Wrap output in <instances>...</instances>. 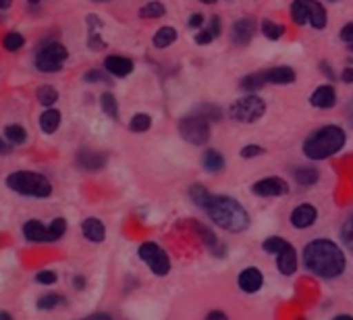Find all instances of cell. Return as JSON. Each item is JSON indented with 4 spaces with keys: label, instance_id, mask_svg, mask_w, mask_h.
<instances>
[{
    "label": "cell",
    "instance_id": "obj_5",
    "mask_svg": "<svg viewBox=\"0 0 353 320\" xmlns=\"http://www.w3.org/2000/svg\"><path fill=\"white\" fill-rule=\"evenodd\" d=\"M291 17L297 26L310 23L314 30L326 28V11L318 0H295L291 5Z\"/></svg>",
    "mask_w": 353,
    "mask_h": 320
},
{
    "label": "cell",
    "instance_id": "obj_52",
    "mask_svg": "<svg viewBox=\"0 0 353 320\" xmlns=\"http://www.w3.org/2000/svg\"><path fill=\"white\" fill-rule=\"evenodd\" d=\"M13 0H0V9H9Z\"/></svg>",
    "mask_w": 353,
    "mask_h": 320
},
{
    "label": "cell",
    "instance_id": "obj_35",
    "mask_svg": "<svg viewBox=\"0 0 353 320\" xmlns=\"http://www.w3.org/2000/svg\"><path fill=\"white\" fill-rule=\"evenodd\" d=\"M48 231H50V241H59L65 235V231H67V221L65 219H54L48 225Z\"/></svg>",
    "mask_w": 353,
    "mask_h": 320
},
{
    "label": "cell",
    "instance_id": "obj_11",
    "mask_svg": "<svg viewBox=\"0 0 353 320\" xmlns=\"http://www.w3.org/2000/svg\"><path fill=\"white\" fill-rule=\"evenodd\" d=\"M316 217H318V212H316V208L312 204H299L291 212V225L295 229H307V227L314 225Z\"/></svg>",
    "mask_w": 353,
    "mask_h": 320
},
{
    "label": "cell",
    "instance_id": "obj_31",
    "mask_svg": "<svg viewBox=\"0 0 353 320\" xmlns=\"http://www.w3.org/2000/svg\"><path fill=\"white\" fill-rule=\"evenodd\" d=\"M283 32H285L283 26H279V23H274V21H270V19L262 21V34H264L268 40H279V38L283 36Z\"/></svg>",
    "mask_w": 353,
    "mask_h": 320
},
{
    "label": "cell",
    "instance_id": "obj_19",
    "mask_svg": "<svg viewBox=\"0 0 353 320\" xmlns=\"http://www.w3.org/2000/svg\"><path fill=\"white\" fill-rule=\"evenodd\" d=\"M81 231H83L85 239H90L94 243H102L106 237V229H104L102 221H98V219H85L81 223Z\"/></svg>",
    "mask_w": 353,
    "mask_h": 320
},
{
    "label": "cell",
    "instance_id": "obj_7",
    "mask_svg": "<svg viewBox=\"0 0 353 320\" xmlns=\"http://www.w3.org/2000/svg\"><path fill=\"white\" fill-rule=\"evenodd\" d=\"M67 57H69V52H67V48L61 42H50V44H46L44 48L38 50L36 67L42 73H54V71L63 69Z\"/></svg>",
    "mask_w": 353,
    "mask_h": 320
},
{
    "label": "cell",
    "instance_id": "obj_18",
    "mask_svg": "<svg viewBox=\"0 0 353 320\" xmlns=\"http://www.w3.org/2000/svg\"><path fill=\"white\" fill-rule=\"evenodd\" d=\"M77 165L85 171H98L106 165V156L100 152H92V150H81L77 154Z\"/></svg>",
    "mask_w": 353,
    "mask_h": 320
},
{
    "label": "cell",
    "instance_id": "obj_14",
    "mask_svg": "<svg viewBox=\"0 0 353 320\" xmlns=\"http://www.w3.org/2000/svg\"><path fill=\"white\" fill-rule=\"evenodd\" d=\"M276 256H279L276 258V266H279L281 274L289 277V274H293L297 270V252H295V248L291 243H287Z\"/></svg>",
    "mask_w": 353,
    "mask_h": 320
},
{
    "label": "cell",
    "instance_id": "obj_9",
    "mask_svg": "<svg viewBox=\"0 0 353 320\" xmlns=\"http://www.w3.org/2000/svg\"><path fill=\"white\" fill-rule=\"evenodd\" d=\"M139 258L158 277H164L170 270V258H168V254L158 243H154V241H145V243L139 246Z\"/></svg>",
    "mask_w": 353,
    "mask_h": 320
},
{
    "label": "cell",
    "instance_id": "obj_15",
    "mask_svg": "<svg viewBox=\"0 0 353 320\" xmlns=\"http://www.w3.org/2000/svg\"><path fill=\"white\" fill-rule=\"evenodd\" d=\"M104 69H106L110 75H114V77H127V75L133 71V63H131V59H127V57L112 54V57H108V59L104 61Z\"/></svg>",
    "mask_w": 353,
    "mask_h": 320
},
{
    "label": "cell",
    "instance_id": "obj_54",
    "mask_svg": "<svg viewBox=\"0 0 353 320\" xmlns=\"http://www.w3.org/2000/svg\"><path fill=\"white\" fill-rule=\"evenodd\" d=\"M332 320H353V316H349V314H341V316H336V318H332Z\"/></svg>",
    "mask_w": 353,
    "mask_h": 320
},
{
    "label": "cell",
    "instance_id": "obj_34",
    "mask_svg": "<svg viewBox=\"0 0 353 320\" xmlns=\"http://www.w3.org/2000/svg\"><path fill=\"white\" fill-rule=\"evenodd\" d=\"M23 44H26V38H23L21 34H17V32H11V34H7V36H5V40H3V46H5L9 52H15V50H19Z\"/></svg>",
    "mask_w": 353,
    "mask_h": 320
},
{
    "label": "cell",
    "instance_id": "obj_49",
    "mask_svg": "<svg viewBox=\"0 0 353 320\" xmlns=\"http://www.w3.org/2000/svg\"><path fill=\"white\" fill-rule=\"evenodd\" d=\"M320 69L326 73V77L328 79H334V71H330V67H328V63H320Z\"/></svg>",
    "mask_w": 353,
    "mask_h": 320
},
{
    "label": "cell",
    "instance_id": "obj_1",
    "mask_svg": "<svg viewBox=\"0 0 353 320\" xmlns=\"http://www.w3.org/2000/svg\"><path fill=\"white\" fill-rule=\"evenodd\" d=\"M303 264L322 279H334L345 270V254L330 239H314L303 248Z\"/></svg>",
    "mask_w": 353,
    "mask_h": 320
},
{
    "label": "cell",
    "instance_id": "obj_45",
    "mask_svg": "<svg viewBox=\"0 0 353 320\" xmlns=\"http://www.w3.org/2000/svg\"><path fill=\"white\" fill-rule=\"evenodd\" d=\"M85 81H106V77L100 71H88L85 73Z\"/></svg>",
    "mask_w": 353,
    "mask_h": 320
},
{
    "label": "cell",
    "instance_id": "obj_17",
    "mask_svg": "<svg viewBox=\"0 0 353 320\" xmlns=\"http://www.w3.org/2000/svg\"><path fill=\"white\" fill-rule=\"evenodd\" d=\"M310 102H312V106H316V108H332L334 102H336L334 88H332V86H318V88L312 92Z\"/></svg>",
    "mask_w": 353,
    "mask_h": 320
},
{
    "label": "cell",
    "instance_id": "obj_8",
    "mask_svg": "<svg viewBox=\"0 0 353 320\" xmlns=\"http://www.w3.org/2000/svg\"><path fill=\"white\" fill-rule=\"evenodd\" d=\"M264 110H266L264 100L254 96V94H250V96L239 98L237 102H233L231 117L235 121H239V123H254V121H258L264 114Z\"/></svg>",
    "mask_w": 353,
    "mask_h": 320
},
{
    "label": "cell",
    "instance_id": "obj_39",
    "mask_svg": "<svg viewBox=\"0 0 353 320\" xmlns=\"http://www.w3.org/2000/svg\"><path fill=\"white\" fill-rule=\"evenodd\" d=\"M200 114L206 117L208 121H210V119H212V121H219V119H221V110L214 108V106H202V108H200Z\"/></svg>",
    "mask_w": 353,
    "mask_h": 320
},
{
    "label": "cell",
    "instance_id": "obj_47",
    "mask_svg": "<svg viewBox=\"0 0 353 320\" xmlns=\"http://www.w3.org/2000/svg\"><path fill=\"white\" fill-rule=\"evenodd\" d=\"M341 77H343V81H345V83H353V67H347V69L343 71V75H341Z\"/></svg>",
    "mask_w": 353,
    "mask_h": 320
},
{
    "label": "cell",
    "instance_id": "obj_43",
    "mask_svg": "<svg viewBox=\"0 0 353 320\" xmlns=\"http://www.w3.org/2000/svg\"><path fill=\"white\" fill-rule=\"evenodd\" d=\"M212 40H214V36H212L208 30H202V32L196 36V42H198V44H210Z\"/></svg>",
    "mask_w": 353,
    "mask_h": 320
},
{
    "label": "cell",
    "instance_id": "obj_24",
    "mask_svg": "<svg viewBox=\"0 0 353 320\" xmlns=\"http://www.w3.org/2000/svg\"><path fill=\"white\" fill-rule=\"evenodd\" d=\"M174 40H176L174 28H160V30L154 34V46H156V48H166V46H170Z\"/></svg>",
    "mask_w": 353,
    "mask_h": 320
},
{
    "label": "cell",
    "instance_id": "obj_16",
    "mask_svg": "<svg viewBox=\"0 0 353 320\" xmlns=\"http://www.w3.org/2000/svg\"><path fill=\"white\" fill-rule=\"evenodd\" d=\"M23 235L28 241H34V243H50V231L40 221H28L23 225Z\"/></svg>",
    "mask_w": 353,
    "mask_h": 320
},
{
    "label": "cell",
    "instance_id": "obj_3",
    "mask_svg": "<svg viewBox=\"0 0 353 320\" xmlns=\"http://www.w3.org/2000/svg\"><path fill=\"white\" fill-rule=\"evenodd\" d=\"M347 141V135L341 127L326 125L316 129L305 141H303V154L312 160H324L332 154H336Z\"/></svg>",
    "mask_w": 353,
    "mask_h": 320
},
{
    "label": "cell",
    "instance_id": "obj_28",
    "mask_svg": "<svg viewBox=\"0 0 353 320\" xmlns=\"http://www.w3.org/2000/svg\"><path fill=\"white\" fill-rule=\"evenodd\" d=\"M139 17L141 19H160V17H164V7L160 3H148L139 9Z\"/></svg>",
    "mask_w": 353,
    "mask_h": 320
},
{
    "label": "cell",
    "instance_id": "obj_25",
    "mask_svg": "<svg viewBox=\"0 0 353 320\" xmlns=\"http://www.w3.org/2000/svg\"><path fill=\"white\" fill-rule=\"evenodd\" d=\"M264 83H266V75H264V73H252V75H245V77L241 79V90H245V92H256V90L264 88Z\"/></svg>",
    "mask_w": 353,
    "mask_h": 320
},
{
    "label": "cell",
    "instance_id": "obj_23",
    "mask_svg": "<svg viewBox=\"0 0 353 320\" xmlns=\"http://www.w3.org/2000/svg\"><path fill=\"white\" fill-rule=\"evenodd\" d=\"M293 177L299 186H314L318 181V171L314 167H299L293 171Z\"/></svg>",
    "mask_w": 353,
    "mask_h": 320
},
{
    "label": "cell",
    "instance_id": "obj_27",
    "mask_svg": "<svg viewBox=\"0 0 353 320\" xmlns=\"http://www.w3.org/2000/svg\"><path fill=\"white\" fill-rule=\"evenodd\" d=\"M212 194L204 188V186H200V183H196V186H192L190 188V198L194 200V204L196 206H200V208H204L206 206V202H208V198H210Z\"/></svg>",
    "mask_w": 353,
    "mask_h": 320
},
{
    "label": "cell",
    "instance_id": "obj_22",
    "mask_svg": "<svg viewBox=\"0 0 353 320\" xmlns=\"http://www.w3.org/2000/svg\"><path fill=\"white\" fill-rule=\"evenodd\" d=\"M59 125H61V112L59 110L48 108V110L42 112V117H40V129L44 133H54L59 129Z\"/></svg>",
    "mask_w": 353,
    "mask_h": 320
},
{
    "label": "cell",
    "instance_id": "obj_29",
    "mask_svg": "<svg viewBox=\"0 0 353 320\" xmlns=\"http://www.w3.org/2000/svg\"><path fill=\"white\" fill-rule=\"evenodd\" d=\"M100 104H102V110L110 117V119H119V106H117V100L112 94H102L100 98Z\"/></svg>",
    "mask_w": 353,
    "mask_h": 320
},
{
    "label": "cell",
    "instance_id": "obj_37",
    "mask_svg": "<svg viewBox=\"0 0 353 320\" xmlns=\"http://www.w3.org/2000/svg\"><path fill=\"white\" fill-rule=\"evenodd\" d=\"M59 303H63V297H61L59 293H46L44 297L38 299V308H40V310H52V308H57Z\"/></svg>",
    "mask_w": 353,
    "mask_h": 320
},
{
    "label": "cell",
    "instance_id": "obj_40",
    "mask_svg": "<svg viewBox=\"0 0 353 320\" xmlns=\"http://www.w3.org/2000/svg\"><path fill=\"white\" fill-rule=\"evenodd\" d=\"M260 154H264V148H260V146H245V148L241 150V156H243V158H256V156H260Z\"/></svg>",
    "mask_w": 353,
    "mask_h": 320
},
{
    "label": "cell",
    "instance_id": "obj_53",
    "mask_svg": "<svg viewBox=\"0 0 353 320\" xmlns=\"http://www.w3.org/2000/svg\"><path fill=\"white\" fill-rule=\"evenodd\" d=\"M347 112H349V121L353 123V100L349 102V106H347Z\"/></svg>",
    "mask_w": 353,
    "mask_h": 320
},
{
    "label": "cell",
    "instance_id": "obj_26",
    "mask_svg": "<svg viewBox=\"0 0 353 320\" xmlns=\"http://www.w3.org/2000/svg\"><path fill=\"white\" fill-rule=\"evenodd\" d=\"M36 96H38L40 104H44V106H52L59 100V92L52 86H40Z\"/></svg>",
    "mask_w": 353,
    "mask_h": 320
},
{
    "label": "cell",
    "instance_id": "obj_55",
    "mask_svg": "<svg viewBox=\"0 0 353 320\" xmlns=\"http://www.w3.org/2000/svg\"><path fill=\"white\" fill-rule=\"evenodd\" d=\"M0 320H13V318H11V314H7V312H0Z\"/></svg>",
    "mask_w": 353,
    "mask_h": 320
},
{
    "label": "cell",
    "instance_id": "obj_12",
    "mask_svg": "<svg viewBox=\"0 0 353 320\" xmlns=\"http://www.w3.org/2000/svg\"><path fill=\"white\" fill-rule=\"evenodd\" d=\"M262 283H264V277H262L260 268H256V266H250V268L241 270V274H239V287L245 293L260 291L262 289Z\"/></svg>",
    "mask_w": 353,
    "mask_h": 320
},
{
    "label": "cell",
    "instance_id": "obj_30",
    "mask_svg": "<svg viewBox=\"0 0 353 320\" xmlns=\"http://www.w3.org/2000/svg\"><path fill=\"white\" fill-rule=\"evenodd\" d=\"M341 237H343L345 246L353 252V212L347 214V219H345V223L341 227Z\"/></svg>",
    "mask_w": 353,
    "mask_h": 320
},
{
    "label": "cell",
    "instance_id": "obj_42",
    "mask_svg": "<svg viewBox=\"0 0 353 320\" xmlns=\"http://www.w3.org/2000/svg\"><path fill=\"white\" fill-rule=\"evenodd\" d=\"M206 30H208L214 38L221 36V19H219V17H212V19H210V26H208Z\"/></svg>",
    "mask_w": 353,
    "mask_h": 320
},
{
    "label": "cell",
    "instance_id": "obj_51",
    "mask_svg": "<svg viewBox=\"0 0 353 320\" xmlns=\"http://www.w3.org/2000/svg\"><path fill=\"white\" fill-rule=\"evenodd\" d=\"M73 285H75L77 289H81V287L85 285V281H83L81 277H75V279H73Z\"/></svg>",
    "mask_w": 353,
    "mask_h": 320
},
{
    "label": "cell",
    "instance_id": "obj_59",
    "mask_svg": "<svg viewBox=\"0 0 353 320\" xmlns=\"http://www.w3.org/2000/svg\"><path fill=\"white\" fill-rule=\"evenodd\" d=\"M351 48H353V46H351Z\"/></svg>",
    "mask_w": 353,
    "mask_h": 320
},
{
    "label": "cell",
    "instance_id": "obj_38",
    "mask_svg": "<svg viewBox=\"0 0 353 320\" xmlns=\"http://www.w3.org/2000/svg\"><path fill=\"white\" fill-rule=\"evenodd\" d=\"M57 274L52 272V270H42V272H38V277H36V281L38 283H42V285H52V283H57Z\"/></svg>",
    "mask_w": 353,
    "mask_h": 320
},
{
    "label": "cell",
    "instance_id": "obj_32",
    "mask_svg": "<svg viewBox=\"0 0 353 320\" xmlns=\"http://www.w3.org/2000/svg\"><path fill=\"white\" fill-rule=\"evenodd\" d=\"M150 125H152V119H150L145 112L135 114V117L131 119V123H129L131 131H135V133H143V131H148V129H150Z\"/></svg>",
    "mask_w": 353,
    "mask_h": 320
},
{
    "label": "cell",
    "instance_id": "obj_21",
    "mask_svg": "<svg viewBox=\"0 0 353 320\" xmlns=\"http://www.w3.org/2000/svg\"><path fill=\"white\" fill-rule=\"evenodd\" d=\"M202 167L208 171V173H219L225 169V158L219 150H206L202 154Z\"/></svg>",
    "mask_w": 353,
    "mask_h": 320
},
{
    "label": "cell",
    "instance_id": "obj_50",
    "mask_svg": "<svg viewBox=\"0 0 353 320\" xmlns=\"http://www.w3.org/2000/svg\"><path fill=\"white\" fill-rule=\"evenodd\" d=\"M85 320H110V316L108 314H94V316L85 318Z\"/></svg>",
    "mask_w": 353,
    "mask_h": 320
},
{
    "label": "cell",
    "instance_id": "obj_58",
    "mask_svg": "<svg viewBox=\"0 0 353 320\" xmlns=\"http://www.w3.org/2000/svg\"><path fill=\"white\" fill-rule=\"evenodd\" d=\"M96 3H102V0H96Z\"/></svg>",
    "mask_w": 353,
    "mask_h": 320
},
{
    "label": "cell",
    "instance_id": "obj_4",
    "mask_svg": "<svg viewBox=\"0 0 353 320\" xmlns=\"http://www.w3.org/2000/svg\"><path fill=\"white\" fill-rule=\"evenodd\" d=\"M7 188L19 196H30V198H48L52 194L50 181L34 171H17L7 177Z\"/></svg>",
    "mask_w": 353,
    "mask_h": 320
},
{
    "label": "cell",
    "instance_id": "obj_57",
    "mask_svg": "<svg viewBox=\"0 0 353 320\" xmlns=\"http://www.w3.org/2000/svg\"><path fill=\"white\" fill-rule=\"evenodd\" d=\"M30 3H34V5H36V3H40V0H30Z\"/></svg>",
    "mask_w": 353,
    "mask_h": 320
},
{
    "label": "cell",
    "instance_id": "obj_41",
    "mask_svg": "<svg viewBox=\"0 0 353 320\" xmlns=\"http://www.w3.org/2000/svg\"><path fill=\"white\" fill-rule=\"evenodd\" d=\"M341 40L347 42L349 46H353V23H347V26L341 30Z\"/></svg>",
    "mask_w": 353,
    "mask_h": 320
},
{
    "label": "cell",
    "instance_id": "obj_2",
    "mask_svg": "<svg viewBox=\"0 0 353 320\" xmlns=\"http://www.w3.org/2000/svg\"><path fill=\"white\" fill-rule=\"evenodd\" d=\"M204 212L214 225L231 233L245 231L250 225V214L245 212V208L229 196H210L204 206Z\"/></svg>",
    "mask_w": 353,
    "mask_h": 320
},
{
    "label": "cell",
    "instance_id": "obj_10",
    "mask_svg": "<svg viewBox=\"0 0 353 320\" xmlns=\"http://www.w3.org/2000/svg\"><path fill=\"white\" fill-rule=\"evenodd\" d=\"M252 192L260 198H276V196H285L289 192V186L281 177H266L256 181L252 186Z\"/></svg>",
    "mask_w": 353,
    "mask_h": 320
},
{
    "label": "cell",
    "instance_id": "obj_48",
    "mask_svg": "<svg viewBox=\"0 0 353 320\" xmlns=\"http://www.w3.org/2000/svg\"><path fill=\"white\" fill-rule=\"evenodd\" d=\"M11 152V141L0 137V154H9Z\"/></svg>",
    "mask_w": 353,
    "mask_h": 320
},
{
    "label": "cell",
    "instance_id": "obj_36",
    "mask_svg": "<svg viewBox=\"0 0 353 320\" xmlns=\"http://www.w3.org/2000/svg\"><path fill=\"white\" fill-rule=\"evenodd\" d=\"M289 241H285L283 237H268V239H264V243H262V250L264 252H268V254H279L285 246H287Z\"/></svg>",
    "mask_w": 353,
    "mask_h": 320
},
{
    "label": "cell",
    "instance_id": "obj_33",
    "mask_svg": "<svg viewBox=\"0 0 353 320\" xmlns=\"http://www.w3.org/2000/svg\"><path fill=\"white\" fill-rule=\"evenodd\" d=\"M5 137H7L11 143H23L26 137H28V133H26V129H23L21 125H9V127L5 129Z\"/></svg>",
    "mask_w": 353,
    "mask_h": 320
},
{
    "label": "cell",
    "instance_id": "obj_20",
    "mask_svg": "<svg viewBox=\"0 0 353 320\" xmlns=\"http://www.w3.org/2000/svg\"><path fill=\"white\" fill-rule=\"evenodd\" d=\"M264 75H266L268 83H276V86H285V83L295 81V71L291 67H272Z\"/></svg>",
    "mask_w": 353,
    "mask_h": 320
},
{
    "label": "cell",
    "instance_id": "obj_56",
    "mask_svg": "<svg viewBox=\"0 0 353 320\" xmlns=\"http://www.w3.org/2000/svg\"><path fill=\"white\" fill-rule=\"evenodd\" d=\"M200 3H206V5H212V3H216V0H200Z\"/></svg>",
    "mask_w": 353,
    "mask_h": 320
},
{
    "label": "cell",
    "instance_id": "obj_13",
    "mask_svg": "<svg viewBox=\"0 0 353 320\" xmlns=\"http://www.w3.org/2000/svg\"><path fill=\"white\" fill-rule=\"evenodd\" d=\"M254 38V19H239L233 23V30H231V40L237 44V46H245L250 44Z\"/></svg>",
    "mask_w": 353,
    "mask_h": 320
},
{
    "label": "cell",
    "instance_id": "obj_44",
    "mask_svg": "<svg viewBox=\"0 0 353 320\" xmlns=\"http://www.w3.org/2000/svg\"><path fill=\"white\" fill-rule=\"evenodd\" d=\"M202 23H204V15H200V13H194L188 21L190 28H202Z\"/></svg>",
    "mask_w": 353,
    "mask_h": 320
},
{
    "label": "cell",
    "instance_id": "obj_6",
    "mask_svg": "<svg viewBox=\"0 0 353 320\" xmlns=\"http://www.w3.org/2000/svg\"><path fill=\"white\" fill-rule=\"evenodd\" d=\"M179 133L185 141L194 146H202L210 139V121L202 117L200 112L190 114L179 121Z\"/></svg>",
    "mask_w": 353,
    "mask_h": 320
},
{
    "label": "cell",
    "instance_id": "obj_46",
    "mask_svg": "<svg viewBox=\"0 0 353 320\" xmlns=\"http://www.w3.org/2000/svg\"><path fill=\"white\" fill-rule=\"evenodd\" d=\"M206 320H229V318H227V314H225V312H221V310H212V312L206 316Z\"/></svg>",
    "mask_w": 353,
    "mask_h": 320
}]
</instances>
